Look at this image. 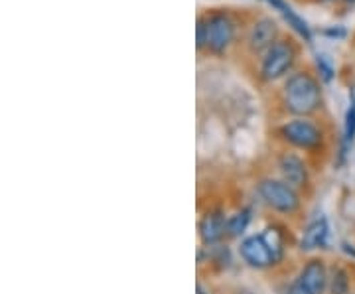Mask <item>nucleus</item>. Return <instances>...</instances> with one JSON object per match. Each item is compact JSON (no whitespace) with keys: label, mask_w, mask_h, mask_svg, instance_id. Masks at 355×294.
I'll list each match as a JSON object with an SVG mask.
<instances>
[{"label":"nucleus","mask_w":355,"mask_h":294,"mask_svg":"<svg viewBox=\"0 0 355 294\" xmlns=\"http://www.w3.org/2000/svg\"><path fill=\"white\" fill-rule=\"evenodd\" d=\"M249 225V214L247 211H237L227 219V235L231 237H239L243 231Z\"/></svg>","instance_id":"4468645a"},{"label":"nucleus","mask_w":355,"mask_h":294,"mask_svg":"<svg viewBox=\"0 0 355 294\" xmlns=\"http://www.w3.org/2000/svg\"><path fill=\"white\" fill-rule=\"evenodd\" d=\"M294 58H296V50H294L291 42L279 40L265 53L263 65H261V74H263L266 81H275V79L282 77L291 69L292 64H294Z\"/></svg>","instance_id":"20e7f679"},{"label":"nucleus","mask_w":355,"mask_h":294,"mask_svg":"<svg viewBox=\"0 0 355 294\" xmlns=\"http://www.w3.org/2000/svg\"><path fill=\"white\" fill-rule=\"evenodd\" d=\"M279 168L284 182L291 184V186H304L306 180H308L304 162L298 156H294V154H284L280 158Z\"/></svg>","instance_id":"6e6552de"},{"label":"nucleus","mask_w":355,"mask_h":294,"mask_svg":"<svg viewBox=\"0 0 355 294\" xmlns=\"http://www.w3.org/2000/svg\"><path fill=\"white\" fill-rule=\"evenodd\" d=\"M282 137L286 141L298 146V148H316L318 144L322 142V132L320 128L310 123V121H304V119H294V121H288L284 127H282Z\"/></svg>","instance_id":"39448f33"},{"label":"nucleus","mask_w":355,"mask_h":294,"mask_svg":"<svg viewBox=\"0 0 355 294\" xmlns=\"http://www.w3.org/2000/svg\"><path fill=\"white\" fill-rule=\"evenodd\" d=\"M275 10H279L282 16H284V20L288 22L292 30L300 36V38H304L306 42H312V32H310V26L306 24L304 18H300L298 14L292 10L291 6L284 2V0H266Z\"/></svg>","instance_id":"f8f14e48"},{"label":"nucleus","mask_w":355,"mask_h":294,"mask_svg":"<svg viewBox=\"0 0 355 294\" xmlns=\"http://www.w3.org/2000/svg\"><path fill=\"white\" fill-rule=\"evenodd\" d=\"M298 279L302 281V284L312 294H322L326 284H328V275H326V269H324V263L316 261V259L306 265Z\"/></svg>","instance_id":"1a4fd4ad"},{"label":"nucleus","mask_w":355,"mask_h":294,"mask_svg":"<svg viewBox=\"0 0 355 294\" xmlns=\"http://www.w3.org/2000/svg\"><path fill=\"white\" fill-rule=\"evenodd\" d=\"M316 64H318V69H320V74L324 76V79H326V81H330L331 77H334V67H331V64L328 62V58H326V55H318Z\"/></svg>","instance_id":"f3484780"},{"label":"nucleus","mask_w":355,"mask_h":294,"mask_svg":"<svg viewBox=\"0 0 355 294\" xmlns=\"http://www.w3.org/2000/svg\"><path fill=\"white\" fill-rule=\"evenodd\" d=\"M331 294H349V279H347L345 270H334V277H331Z\"/></svg>","instance_id":"2eb2a0df"},{"label":"nucleus","mask_w":355,"mask_h":294,"mask_svg":"<svg viewBox=\"0 0 355 294\" xmlns=\"http://www.w3.org/2000/svg\"><path fill=\"white\" fill-rule=\"evenodd\" d=\"M259 193L266 205L282 214H292L298 207V193L294 192L291 184L279 180H263L259 184Z\"/></svg>","instance_id":"7ed1b4c3"},{"label":"nucleus","mask_w":355,"mask_h":294,"mask_svg":"<svg viewBox=\"0 0 355 294\" xmlns=\"http://www.w3.org/2000/svg\"><path fill=\"white\" fill-rule=\"evenodd\" d=\"M225 233H227V219L217 211L207 214L200 223V237L205 245L217 243Z\"/></svg>","instance_id":"9b49d317"},{"label":"nucleus","mask_w":355,"mask_h":294,"mask_svg":"<svg viewBox=\"0 0 355 294\" xmlns=\"http://www.w3.org/2000/svg\"><path fill=\"white\" fill-rule=\"evenodd\" d=\"M328 235H330V225L328 219L316 218L308 227H306L304 235H302V249L304 251H312V249H320L328 243Z\"/></svg>","instance_id":"9d476101"},{"label":"nucleus","mask_w":355,"mask_h":294,"mask_svg":"<svg viewBox=\"0 0 355 294\" xmlns=\"http://www.w3.org/2000/svg\"><path fill=\"white\" fill-rule=\"evenodd\" d=\"M241 255L254 269H266V267H270L277 261L275 255H272V251L268 249V245L265 243L263 235L247 237L241 243Z\"/></svg>","instance_id":"0eeeda50"},{"label":"nucleus","mask_w":355,"mask_h":294,"mask_svg":"<svg viewBox=\"0 0 355 294\" xmlns=\"http://www.w3.org/2000/svg\"><path fill=\"white\" fill-rule=\"evenodd\" d=\"M355 141V93L349 97V107L345 113V125H343V146H352Z\"/></svg>","instance_id":"ddd939ff"},{"label":"nucleus","mask_w":355,"mask_h":294,"mask_svg":"<svg viewBox=\"0 0 355 294\" xmlns=\"http://www.w3.org/2000/svg\"><path fill=\"white\" fill-rule=\"evenodd\" d=\"M263 239H265V243L268 245V249L272 251V255H275V259L280 255V235L279 231L277 230H266V233H263Z\"/></svg>","instance_id":"dca6fc26"},{"label":"nucleus","mask_w":355,"mask_h":294,"mask_svg":"<svg viewBox=\"0 0 355 294\" xmlns=\"http://www.w3.org/2000/svg\"><path fill=\"white\" fill-rule=\"evenodd\" d=\"M277 36H279V26H277V22L272 18H268V16H263V18H259L251 26L249 36H247V44H249V48L254 53H261V51L266 53V51L279 42Z\"/></svg>","instance_id":"423d86ee"},{"label":"nucleus","mask_w":355,"mask_h":294,"mask_svg":"<svg viewBox=\"0 0 355 294\" xmlns=\"http://www.w3.org/2000/svg\"><path fill=\"white\" fill-rule=\"evenodd\" d=\"M288 294H312V293H310V291L306 288L300 279H296V281L292 282V286H291V291H288Z\"/></svg>","instance_id":"a211bd4d"},{"label":"nucleus","mask_w":355,"mask_h":294,"mask_svg":"<svg viewBox=\"0 0 355 294\" xmlns=\"http://www.w3.org/2000/svg\"><path fill=\"white\" fill-rule=\"evenodd\" d=\"M320 85L310 74H294L284 83V103L294 115H310L320 107Z\"/></svg>","instance_id":"f03ea898"},{"label":"nucleus","mask_w":355,"mask_h":294,"mask_svg":"<svg viewBox=\"0 0 355 294\" xmlns=\"http://www.w3.org/2000/svg\"><path fill=\"white\" fill-rule=\"evenodd\" d=\"M235 40V22L225 12H211L198 20V48L223 53Z\"/></svg>","instance_id":"f257e3e1"}]
</instances>
